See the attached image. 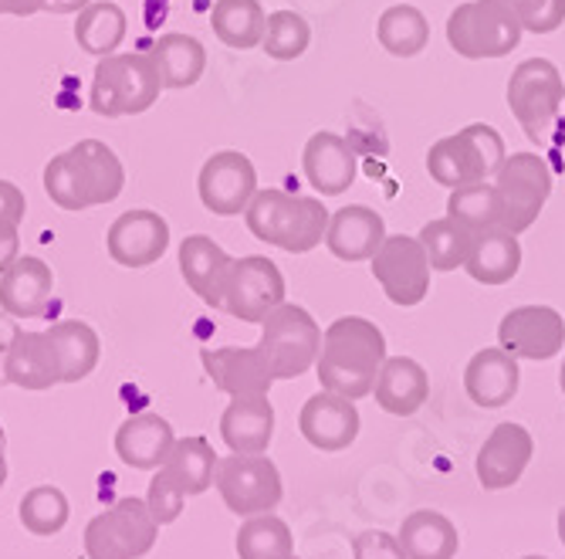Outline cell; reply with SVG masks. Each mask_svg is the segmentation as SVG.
I'll use <instances>...</instances> for the list:
<instances>
[{"label": "cell", "mask_w": 565, "mask_h": 559, "mask_svg": "<svg viewBox=\"0 0 565 559\" xmlns=\"http://www.w3.org/2000/svg\"><path fill=\"white\" fill-rule=\"evenodd\" d=\"M386 363V336L376 323L363 316H342L322 333V349L316 373L322 390L359 400L370 397Z\"/></svg>", "instance_id": "1"}, {"label": "cell", "mask_w": 565, "mask_h": 559, "mask_svg": "<svg viewBox=\"0 0 565 559\" xmlns=\"http://www.w3.org/2000/svg\"><path fill=\"white\" fill-rule=\"evenodd\" d=\"M126 187V170L102 139H78L44 167V190L62 211H88L113 203Z\"/></svg>", "instance_id": "2"}, {"label": "cell", "mask_w": 565, "mask_h": 559, "mask_svg": "<svg viewBox=\"0 0 565 559\" xmlns=\"http://www.w3.org/2000/svg\"><path fill=\"white\" fill-rule=\"evenodd\" d=\"M329 211L322 197L285 193V190H258L247 203L244 221L247 231L288 254H305L322 244L329 231Z\"/></svg>", "instance_id": "3"}, {"label": "cell", "mask_w": 565, "mask_h": 559, "mask_svg": "<svg viewBox=\"0 0 565 559\" xmlns=\"http://www.w3.org/2000/svg\"><path fill=\"white\" fill-rule=\"evenodd\" d=\"M163 92V78L149 55H109L98 59L92 72L88 106L102 119L139 116L152 109V102Z\"/></svg>", "instance_id": "4"}, {"label": "cell", "mask_w": 565, "mask_h": 559, "mask_svg": "<svg viewBox=\"0 0 565 559\" xmlns=\"http://www.w3.org/2000/svg\"><path fill=\"white\" fill-rule=\"evenodd\" d=\"M504 139L488 123H471L454 136L437 139L427 149V173L434 183L457 190L468 183L491 180L504 164Z\"/></svg>", "instance_id": "5"}, {"label": "cell", "mask_w": 565, "mask_h": 559, "mask_svg": "<svg viewBox=\"0 0 565 559\" xmlns=\"http://www.w3.org/2000/svg\"><path fill=\"white\" fill-rule=\"evenodd\" d=\"M508 109L532 143H552L562 129L565 82L548 59H525L508 78Z\"/></svg>", "instance_id": "6"}, {"label": "cell", "mask_w": 565, "mask_h": 559, "mask_svg": "<svg viewBox=\"0 0 565 559\" xmlns=\"http://www.w3.org/2000/svg\"><path fill=\"white\" fill-rule=\"evenodd\" d=\"M522 34L525 28L501 0H468L447 18V44L471 62L511 55L522 44Z\"/></svg>", "instance_id": "7"}, {"label": "cell", "mask_w": 565, "mask_h": 559, "mask_svg": "<svg viewBox=\"0 0 565 559\" xmlns=\"http://www.w3.org/2000/svg\"><path fill=\"white\" fill-rule=\"evenodd\" d=\"M258 349L275 373V380H298L319 360L322 349V329L312 319V313L295 302H281L275 313L262 323V342Z\"/></svg>", "instance_id": "8"}, {"label": "cell", "mask_w": 565, "mask_h": 559, "mask_svg": "<svg viewBox=\"0 0 565 559\" xmlns=\"http://www.w3.org/2000/svg\"><path fill=\"white\" fill-rule=\"evenodd\" d=\"M160 539V523L152 519L146 498H119L85 526L88 559H142Z\"/></svg>", "instance_id": "9"}, {"label": "cell", "mask_w": 565, "mask_h": 559, "mask_svg": "<svg viewBox=\"0 0 565 559\" xmlns=\"http://www.w3.org/2000/svg\"><path fill=\"white\" fill-rule=\"evenodd\" d=\"M214 485L234 516H265L281 505V472L268 454H227L217 457Z\"/></svg>", "instance_id": "10"}, {"label": "cell", "mask_w": 565, "mask_h": 559, "mask_svg": "<svg viewBox=\"0 0 565 559\" xmlns=\"http://www.w3.org/2000/svg\"><path fill=\"white\" fill-rule=\"evenodd\" d=\"M494 190L501 200V228L522 234L539 221L552 197V170L539 152H511L494 173Z\"/></svg>", "instance_id": "11"}, {"label": "cell", "mask_w": 565, "mask_h": 559, "mask_svg": "<svg viewBox=\"0 0 565 559\" xmlns=\"http://www.w3.org/2000/svg\"><path fill=\"white\" fill-rule=\"evenodd\" d=\"M285 302V275L265 254L234 259L224 285V313L241 323H265Z\"/></svg>", "instance_id": "12"}, {"label": "cell", "mask_w": 565, "mask_h": 559, "mask_svg": "<svg viewBox=\"0 0 565 559\" xmlns=\"http://www.w3.org/2000/svg\"><path fill=\"white\" fill-rule=\"evenodd\" d=\"M373 278L383 285L386 298L403 309H414L430 292V259L420 238L386 234L380 251L373 254Z\"/></svg>", "instance_id": "13"}, {"label": "cell", "mask_w": 565, "mask_h": 559, "mask_svg": "<svg viewBox=\"0 0 565 559\" xmlns=\"http://www.w3.org/2000/svg\"><path fill=\"white\" fill-rule=\"evenodd\" d=\"M200 203L217 218H237L258 193V170L241 149H221L200 167L196 177Z\"/></svg>", "instance_id": "14"}, {"label": "cell", "mask_w": 565, "mask_h": 559, "mask_svg": "<svg viewBox=\"0 0 565 559\" xmlns=\"http://www.w3.org/2000/svg\"><path fill=\"white\" fill-rule=\"evenodd\" d=\"M498 346L515 360H552L565 346V319L552 305H519L501 319Z\"/></svg>", "instance_id": "15"}, {"label": "cell", "mask_w": 565, "mask_h": 559, "mask_svg": "<svg viewBox=\"0 0 565 559\" xmlns=\"http://www.w3.org/2000/svg\"><path fill=\"white\" fill-rule=\"evenodd\" d=\"M109 259L122 268L157 265L170 247V224L157 211H126L106 231Z\"/></svg>", "instance_id": "16"}, {"label": "cell", "mask_w": 565, "mask_h": 559, "mask_svg": "<svg viewBox=\"0 0 565 559\" xmlns=\"http://www.w3.org/2000/svg\"><path fill=\"white\" fill-rule=\"evenodd\" d=\"M200 363L227 397H268L275 373L258 346H221L203 349Z\"/></svg>", "instance_id": "17"}, {"label": "cell", "mask_w": 565, "mask_h": 559, "mask_svg": "<svg viewBox=\"0 0 565 559\" xmlns=\"http://www.w3.org/2000/svg\"><path fill=\"white\" fill-rule=\"evenodd\" d=\"M532 451H535V441L522 424H511V421L498 424L488 434L484 447L478 451V462H475L481 488H488V492L511 488L525 475V468L532 462Z\"/></svg>", "instance_id": "18"}, {"label": "cell", "mask_w": 565, "mask_h": 559, "mask_svg": "<svg viewBox=\"0 0 565 559\" xmlns=\"http://www.w3.org/2000/svg\"><path fill=\"white\" fill-rule=\"evenodd\" d=\"M301 437L319 451H345L359 437V411L355 400L339 397L332 390H319L308 397L298 414Z\"/></svg>", "instance_id": "19"}, {"label": "cell", "mask_w": 565, "mask_h": 559, "mask_svg": "<svg viewBox=\"0 0 565 559\" xmlns=\"http://www.w3.org/2000/svg\"><path fill=\"white\" fill-rule=\"evenodd\" d=\"M301 170H305L308 187H312L316 193H322V197L345 193L355 183V173H359L355 149H352V143L345 136L319 129L312 139L305 143Z\"/></svg>", "instance_id": "20"}, {"label": "cell", "mask_w": 565, "mask_h": 559, "mask_svg": "<svg viewBox=\"0 0 565 559\" xmlns=\"http://www.w3.org/2000/svg\"><path fill=\"white\" fill-rule=\"evenodd\" d=\"M177 259H180V275L193 288V295L214 305V309H224V285L234 265L231 254L207 234H190L183 238Z\"/></svg>", "instance_id": "21"}, {"label": "cell", "mask_w": 565, "mask_h": 559, "mask_svg": "<svg viewBox=\"0 0 565 559\" xmlns=\"http://www.w3.org/2000/svg\"><path fill=\"white\" fill-rule=\"evenodd\" d=\"M177 444L173 424L160 414H136L116 431L119 462L136 472H160Z\"/></svg>", "instance_id": "22"}, {"label": "cell", "mask_w": 565, "mask_h": 559, "mask_svg": "<svg viewBox=\"0 0 565 559\" xmlns=\"http://www.w3.org/2000/svg\"><path fill=\"white\" fill-rule=\"evenodd\" d=\"M4 380L21 390H51L62 383V363L47 333H14L4 352Z\"/></svg>", "instance_id": "23"}, {"label": "cell", "mask_w": 565, "mask_h": 559, "mask_svg": "<svg viewBox=\"0 0 565 559\" xmlns=\"http://www.w3.org/2000/svg\"><path fill=\"white\" fill-rule=\"evenodd\" d=\"M386 241V221L363 203H349L329 218L326 247L339 262H370Z\"/></svg>", "instance_id": "24"}, {"label": "cell", "mask_w": 565, "mask_h": 559, "mask_svg": "<svg viewBox=\"0 0 565 559\" xmlns=\"http://www.w3.org/2000/svg\"><path fill=\"white\" fill-rule=\"evenodd\" d=\"M519 383H522L519 360L511 352H504L501 346L475 352L465 370V390L478 407H484V411H494V407L515 400Z\"/></svg>", "instance_id": "25"}, {"label": "cell", "mask_w": 565, "mask_h": 559, "mask_svg": "<svg viewBox=\"0 0 565 559\" xmlns=\"http://www.w3.org/2000/svg\"><path fill=\"white\" fill-rule=\"evenodd\" d=\"M51 288H55L51 268L41 259H34V254H21V259L0 275V309L14 319H38L47 309Z\"/></svg>", "instance_id": "26"}, {"label": "cell", "mask_w": 565, "mask_h": 559, "mask_svg": "<svg viewBox=\"0 0 565 559\" xmlns=\"http://www.w3.org/2000/svg\"><path fill=\"white\" fill-rule=\"evenodd\" d=\"M221 437L234 454H265L275 437V407L268 397H231L221 414Z\"/></svg>", "instance_id": "27"}, {"label": "cell", "mask_w": 565, "mask_h": 559, "mask_svg": "<svg viewBox=\"0 0 565 559\" xmlns=\"http://www.w3.org/2000/svg\"><path fill=\"white\" fill-rule=\"evenodd\" d=\"M427 393H430V377L417 360H409V356H386L373 387V397L386 414L393 418L417 414Z\"/></svg>", "instance_id": "28"}, {"label": "cell", "mask_w": 565, "mask_h": 559, "mask_svg": "<svg viewBox=\"0 0 565 559\" xmlns=\"http://www.w3.org/2000/svg\"><path fill=\"white\" fill-rule=\"evenodd\" d=\"M468 275L481 285H508L522 268V244L519 234L504 228H488L471 238V251L465 262Z\"/></svg>", "instance_id": "29"}, {"label": "cell", "mask_w": 565, "mask_h": 559, "mask_svg": "<svg viewBox=\"0 0 565 559\" xmlns=\"http://www.w3.org/2000/svg\"><path fill=\"white\" fill-rule=\"evenodd\" d=\"M149 59L163 78V88H193L207 72V48L193 34H160L149 48Z\"/></svg>", "instance_id": "30"}, {"label": "cell", "mask_w": 565, "mask_h": 559, "mask_svg": "<svg viewBox=\"0 0 565 559\" xmlns=\"http://www.w3.org/2000/svg\"><path fill=\"white\" fill-rule=\"evenodd\" d=\"M396 539L409 559H454L460 549V536L454 523L440 513H430V508L406 516Z\"/></svg>", "instance_id": "31"}, {"label": "cell", "mask_w": 565, "mask_h": 559, "mask_svg": "<svg viewBox=\"0 0 565 559\" xmlns=\"http://www.w3.org/2000/svg\"><path fill=\"white\" fill-rule=\"evenodd\" d=\"M126 11L119 4H113V0H92L85 11L75 14V41L85 55L109 59L126 38Z\"/></svg>", "instance_id": "32"}, {"label": "cell", "mask_w": 565, "mask_h": 559, "mask_svg": "<svg viewBox=\"0 0 565 559\" xmlns=\"http://www.w3.org/2000/svg\"><path fill=\"white\" fill-rule=\"evenodd\" d=\"M47 339L55 342V352H58L62 383H78V380L92 377V370L98 367V356H102V342L88 323H82V319L55 323L47 329Z\"/></svg>", "instance_id": "33"}, {"label": "cell", "mask_w": 565, "mask_h": 559, "mask_svg": "<svg viewBox=\"0 0 565 559\" xmlns=\"http://www.w3.org/2000/svg\"><path fill=\"white\" fill-rule=\"evenodd\" d=\"M265 24H268V14L262 8V0H217L211 11L214 34L227 48H237V51L262 48Z\"/></svg>", "instance_id": "34"}, {"label": "cell", "mask_w": 565, "mask_h": 559, "mask_svg": "<svg viewBox=\"0 0 565 559\" xmlns=\"http://www.w3.org/2000/svg\"><path fill=\"white\" fill-rule=\"evenodd\" d=\"M376 38L386 55L393 59H417L430 41V21L414 4H393L376 21Z\"/></svg>", "instance_id": "35"}, {"label": "cell", "mask_w": 565, "mask_h": 559, "mask_svg": "<svg viewBox=\"0 0 565 559\" xmlns=\"http://www.w3.org/2000/svg\"><path fill=\"white\" fill-rule=\"evenodd\" d=\"M163 472L180 485L183 495H203L214 485L217 454L207 437H180L167 457Z\"/></svg>", "instance_id": "36"}, {"label": "cell", "mask_w": 565, "mask_h": 559, "mask_svg": "<svg viewBox=\"0 0 565 559\" xmlns=\"http://www.w3.org/2000/svg\"><path fill=\"white\" fill-rule=\"evenodd\" d=\"M68 516H72V505L65 492L55 485H34L18 502V519L31 536H58L68 526Z\"/></svg>", "instance_id": "37"}, {"label": "cell", "mask_w": 565, "mask_h": 559, "mask_svg": "<svg viewBox=\"0 0 565 559\" xmlns=\"http://www.w3.org/2000/svg\"><path fill=\"white\" fill-rule=\"evenodd\" d=\"M447 218L465 224L471 234L488 231V228H501V200H498L494 183L481 180V183H468V187L450 190Z\"/></svg>", "instance_id": "38"}, {"label": "cell", "mask_w": 565, "mask_h": 559, "mask_svg": "<svg viewBox=\"0 0 565 559\" xmlns=\"http://www.w3.org/2000/svg\"><path fill=\"white\" fill-rule=\"evenodd\" d=\"M234 546H237L241 559H288V556H295V539H291L288 526L271 513L250 516L241 526Z\"/></svg>", "instance_id": "39"}, {"label": "cell", "mask_w": 565, "mask_h": 559, "mask_svg": "<svg viewBox=\"0 0 565 559\" xmlns=\"http://www.w3.org/2000/svg\"><path fill=\"white\" fill-rule=\"evenodd\" d=\"M417 238L427 251L434 272H454V268H465L475 234L465 224H457L454 218H440V221L424 224Z\"/></svg>", "instance_id": "40"}, {"label": "cell", "mask_w": 565, "mask_h": 559, "mask_svg": "<svg viewBox=\"0 0 565 559\" xmlns=\"http://www.w3.org/2000/svg\"><path fill=\"white\" fill-rule=\"evenodd\" d=\"M308 44H312V28L308 21L295 11H275L268 14V24H265V41L262 48L268 51V59L275 62H295L301 59Z\"/></svg>", "instance_id": "41"}, {"label": "cell", "mask_w": 565, "mask_h": 559, "mask_svg": "<svg viewBox=\"0 0 565 559\" xmlns=\"http://www.w3.org/2000/svg\"><path fill=\"white\" fill-rule=\"evenodd\" d=\"M532 34H552L565 24V0H501Z\"/></svg>", "instance_id": "42"}, {"label": "cell", "mask_w": 565, "mask_h": 559, "mask_svg": "<svg viewBox=\"0 0 565 559\" xmlns=\"http://www.w3.org/2000/svg\"><path fill=\"white\" fill-rule=\"evenodd\" d=\"M183 502H186V495L180 492V485H177L163 468H160L157 475H152L149 492H146V505H149L152 519H157L160 526L177 523L180 513H183Z\"/></svg>", "instance_id": "43"}, {"label": "cell", "mask_w": 565, "mask_h": 559, "mask_svg": "<svg viewBox=\"0 0 565 559\" xmlns=\"http://www.w3.org/2000/svg\"><path fill=\"white\" fill-rule=\"evenodd\" d=\"M352 556L355 559H409L406 549L399 546L396 536L380 532V529H366L352 539Z\"/></svg>", "instance_id": "44"}, {"label": "cell", "mask_w": 565, "mask_h": 559, "mask_svg": "<svg viewBox=\"0 0 565 559\" xmlns=\"http://www.w3.org/2000/svg\"><path fill=\"white\" fill-rule=\"evenodd\" d=\"M24 211H28L24 193H21L11 180H0V221L21 224V221H24Z\"/></svg>", "instance_id": "45"}, {"label": "cell", "mask_w": 565, "mask_h": 559, "mask_svg": "<svg viewBox=\"0 0 565 559\" xmlns=\"http://www.w3.org/2000/svg\"><path fill=\"white\" fill-rule=\"evenodd\" d=\"M21 259V224L0 221V275Z\"/></svg>", "instance_id": "46"}, {"label": "cell", "mask_w": 565, "mask_h": 559, "mask_svg": "<svg viewBox=\"0 0 565 559\" xmlns=\"http://www.w3.org/2000/svg\"><path fill=\"white\" fill-rule=\"evenodd\" d=\"M38 11H47V0H0V14L11 18H31Z\"/></svg>", "instance_id": "47"}, {"label": "cell", "mask_w": 565, "mask_h": 559, "mask_svg": "<svg viewBox=\"0 0 565 559\" xmlns=\"http://www.w3.org/2000/svg\"><path fill=\"white\" fill-rule=\"evenodd\" d=\"M92 4V0H47V11L51 14H78Z\"/></svg>", "instance_id": "48"}, {"label": "cell", "mask_w": 565, "mask_h": 559, "mask_svg": "<svg viewBox=\"0 0 565 559\" xmlns=\"http://www.w3.org/2000/svg\"><path fill=\"white\" fill-rule=\"evenodd\" d=\"M8 485V457H4V451H0V488Z\"/></svg>", "instance_id": "49"}, {"label": "cell", "mask_w": 565, "mask_h": 559, "mask_svg": "<svg viewBox=\"0 0 565 559\" xmlns=\"http://www.w3.org/2000/svg\"><path fill=\"white\" fill-rule=\"evenodd\" d=\"M558 542L565 546V505L558 508Z\"/></svg>", "instance_id": "50"}, {"label": "cell", "mask_w": 565, "mask_h": 559, "mask_svg": "<svg viewBox=\"0 0 565 559\" xmlns=\"http://www.w3.org/2000/svg\"><path fill=\"white\" fill-rule=\"evenodd\" d=\"M558 387H562V393H565V363H562V370H558Z\"/></svg>", "instance_id": "51"}, {"label": "cell", "mask_w": 565, "mask_h": 559, "mask_svg": "<svg viewBox=\"0 0 565 559\" xmlns=\"http://www.w3.org/2000/svg\"><path fill=\"white\" fill-rule=\"evenodd\" d=\"M8 447V434H4V428H0V451Z\"/></svg>", "instance_id": "52"}, {"label": "cell", "mask_w": 565, "mask_h": 559, "mask_svg": "<svg viewBox=\"0 0 565 559\" xmlns=\"http://www.w3.org/2000/svg\"><path fill=\"white\" fill-rule=\"evenodd\" d=\"M522 559H545V556H522Z\"/></svg>", "instance_id": "53"}, {"label": "cell", "mask_w": 565, "mask_h": 559, "mask_svg": "<svg viewBox=\"0 0 565 559\" xmlns=\"http://www.w3.org/2000/svg\"><path fill=\"white\" fill-rule=\"evenodd\" d=\"M288 559H298V556H288Z\"/></svg>", "instance_id": "54"}]
</instances>
